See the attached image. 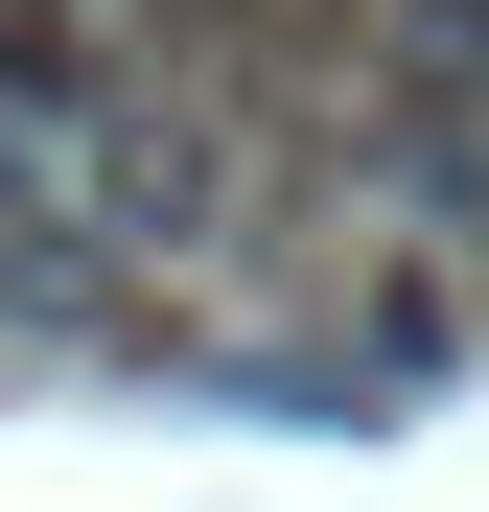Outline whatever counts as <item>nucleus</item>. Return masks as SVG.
<instances>
[{"label":"nucleus","mask_w":489,"mask_h":512,"mask_svg":"<svg viewBox=\"0 0 489 512\" xmlns=\"http://www.w3.org/2000/svg\"><path fill=\"white\" fill-rule=\"evenodd\" d=\"M373 163L396 210L489 233V0H373Z\"/></svg>","instance_id":"obj_1"}]
</instances>
